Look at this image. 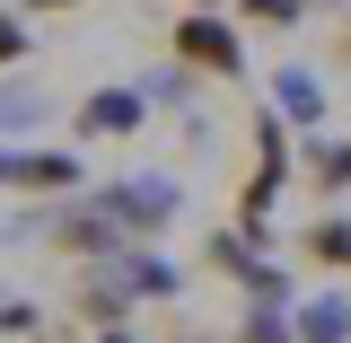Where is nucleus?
<instances>
[{"label":"nucleus","instance_id":"f8f14e48","mask_svg":"<svg viewBox=\"0 0 351 343\" xmlns=\"http://www.w3.org/2000/svg\"><path fill=\"white\" fill-rule=\"evenodd\" d=\"M307 0H237V18H255V27H299Z\"/></svg>","mask_w":351,"mask_h":343},{"label":"nucleus","instance_id":"ddd939ff","mask_svg":"<svg viewBox=\"0 0 351 343\" xmlns=\"http://www.w3.org/2000/svg\"><path fill=\"white\" fill-rule=\"evenodd\" d=\"M334 53H343V62H351V18H343V27H334Z\"/></svg>","mask_w":351,"mask_h":343},{"label":"nucleus","instance_id":"39448f33","mask_svg":"<svg viewBox=\"0 0 351 343\" xmlns=\"http://www.w3.org/2000/svg\"><path fill=\"white\" fill-rule=\"evenodd\" d=\"M281 115L290 124H307V132H325V88H316V71H299V62H281Z\"/></svg>","mask_w":351,"mask_h":343},{"label":"nucleus","instance_id":"4468645a","mask_svg":"<svg viewBox=\"0 0 351 343\" xmlns=\"http://www.w3.org/2000/svg\"><path fill=\"white\" fill-rule=\"evenodd\" d=\"M97 343H132V335H123V326H106V335H97Z\"/></svg>","mask_w":351,"mask_h":343},{"label":"nucleus","instance_id":"2eb2a0df","mask_svg":"<svg viewBox=\"0 0 351 343\" xmlns=\"http://www.w3.org/2000/svg\"><path fill=\"white\" fill-rule=\"evenodd\" d=\"M36 9H71V0H36Z\"/></svg>","mask_w":351,"mask_h":343},{"label":"nucleus","instance_id":"0eeeda50","mask_svg":"<svg viewBox=\"0 0 351 343\" xmlns=\"http://www.w3.org/2000/svg\"><path fill=\"white\" fill-rule=\"evenodd\" d=\"M299 343H351V300H307L299 308Z\"/></svg>","mask_w":351,"mask_h":343},{"label":"nucleus","instance_id":"dca6fc26","mask_svg":"<svg viewBox=\"0 0 351 343\" xmlns=\"http://www.w3.org/2000/svg\"><path fill=\"white\" fill-rule=\"evenodd\" d=\"M193 9H219V0H193Z\"/></svg>","mask_w":351,"mask_h":343},{"label":"nucleus","instance_id":"f03ea898","mask_svg":"<svg viewBox=\"0 0 351 343\" xmlns=\"http://www.w3.org/2000/svg\"><path fill=\"white\" fill-rule=\"evenodd\" d=\"M246 141H255V176L237 185V220H263L281 203V185H290V115H255Z\"/></svg>","mask_w":351,"mask_h":343},{"label":"nucleus","instance_id":"423d86ee","mask_svg":"<svg viewBox=\"0 0 351 343\" xmlns=\"http://www.w3.org/2000/svg\"><path fill=\"white\" fill-rule=\"evenodd\" d=\"M307 185H325V194H351V141H325V132H307Z\"/></svg>","mask_w":351,"mask_h":343},{"label":"nucleus","instance_id":"9d476101","mask_svg":"<svg viewBox=\"0 0 351 343\" xmlns=\"http://www.w3.org/2000/svg\"><path fill=\"white\" fill-rule=\"evenodd\" d=\"M0 343H53L44 317H36V300H0Z\"/></svg>","mask_w":351,"mask_h":343},{"label":"nucleus","instance_id":"6e6552de","mask_svg":"<svg viewBox=\"0 0 351 343\" xmlns=\"http://www.w3.org/2000/svg\"><path fill=\"white\" fill-rule=\"evenodd\" d=\"M9 185H44V194H71L80 159H9Z\"/></svg>","mask_w":351,"mask_h":343},{"label":"nucleus","instance_id":"20e7f679","mask_svg":"<svg viewBox=\"0 0 351 343\" xmlns=\"http://www.w3.org/2000/svg\"><path fill=\"white\" fill-rule=\"evenodd\" d=\"M299 256L325 264V273H351V220H343V212H316V220L299 229Z\"/></svg>","mask_w":351,"mask_h":343},{"label":"nucleus","instance_id":"9b49d317","mask_svg":"<svg viewBox=\"0 0 351 343\" xmlns=\"http://www.w3.org/2000/svg\"><path fill=\"white\" fill-rule=\"evenodd\" d=\"M27 53H36V44H27V18H18V9H0V71H18Z\"/></svg>","mask_w":351,"mask_h":343},{"label":"nucleus","instance_id":"f257e3e1","mask_svg":"<svg viewBox=\"0 0 351 343\" xmlns=\"http://www.w3.org/2000/svg\"><path fill=\"white\" fill-rule=\"evenodd\" d=\"M167 53L184 71H211V80H246V36L219 18V9H193V18H176Z\"/></svg>","mask_w":351,"mask_h":343},{"label":"nucleus","instance_id":"1a4fd4ad","mask_svg":"<svg viewBox=\"0 0 351 343\" xmlns=\"http://www.w3.org/2000/svg\"><path fill=\"white\" fill-rule=\"evenodd\" d=\"M228 343H299V317H281V308L263 300V308H255V317H246V326H237Z\"/></svg>","mask_w":351,"mask_h":343},{"label":"nucleus","instance_id":"7ed1b4c3","mask_svg":"<svg viewBox=\"0 0 351 343\" xmlns=\"http://www.w3.org/2000/svg\"><path fill=\"white\" fill-rule=\"evenodd\" d=\"M106 132H141V97H132V88L80 97V141H106Z\"/></svg>","mask_w":351,"mask_h":343}]
</instances>
